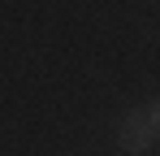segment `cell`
Listing matches in <instances>:
<instances>
[{
    "mask_svg": "<svg viewBox=\"0 0 160 156\" xmlns=\"http://www.w3.org/2000/svg\"><path fill=\"white\" fill-rule=\"evenodd\" d=\"M117 139H121V148H126L130 156H147V152H152V143H156L152 113H147V108H130V113L121 117V130H117Z\"/></svg>",
    "mask_w": 160,
    "mask_h": 156,
    "instance_id": "obj_1",
    "label": "cell"
},
{
    "mask_svg": "<svg viewBox=\"0 0 160 156\" xmlns=\"http://www.w3.org/2000/svg\"><path fill=\"white\" fill-rule=\"evenodd\" d=\"M147 113H152V126H156V130H160V100H156V104H152V108H147Z\"/></svg>",
    "mask_w": 160,
    "mask_h": 156,
    "instance_id": "obj_2",
    "label": "cell"
}]
</instances>
